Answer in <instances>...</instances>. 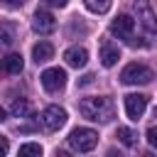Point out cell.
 <instances>
[{
  "instance_id": "cell-19",
  "label": "cell",
  "mask_w": 157,
  "mask_h": 157,
  "mask_svg": "<svg viewBox=\"0 0 157 157\" xmlns=\"http://www.w3.org/2000/svg\"><path fill=\"white\" fill-rule=\"evenodd\" d=\"M147 142H150L152 147H157V125L147 128Z\"/></svg>"
},
{
  "instance_id": "cell-18",
  "label": "cell",
  "mask_w": 157,
  "mask_h": 157,
  "mask_svg": "<svg viewBox=\"0 0 157 157\" xmlns=\"http://www.w3.org/2000/svg\"><path fill=\"white\" fill-rule=\"evenodd\" d=\"M20 155H22V157H27V155H42V145H37V142H25V145H20Z\"/></svg>"
},
{
  "instance_id": "cell-25",
  "label": "cell",
  "mask_w": 157,
  "mask_h": 157,
  "mask_svg": "<svg viewBox=\"0 0 157 157\" xmlns=\"http://www.w3.org/2000/svg\"><path fill=\"white\" fill-rule=\"evenodd\" d=\"M155 115H157V108H155Z\"/></svg>"
},
{
  "instance_id": "cell-9",
  "label": "cell",
  "mask_w": 157,
  "mask_h": 157,
  "mask_svg": "<svg viewBox=\"0 0 157 157\" xmlns=\"http://www.w3.org/2000/svg\"><path fill=\"white\" fill-rule=\"evenodd\" d=\"M145 108H147V96H142V93L125 96V113H128L130 120H140L142 113H145Z\"/></svg>"
},
{
  "instance_id": "cell-13",
  "label": "cell",
  "mask_w": 157,
  "mask_h": 157,
  "mask_svg": "<svg viewBox=\"0 0 157 157\" xmlns=\"http://www.w3.org/2000/svg\"><path fill=\"white\" fill-rule=\"evenodd\" d=\"M52 56H54V47H52L49 42H39V44L32 47V59H34L37 64H44V61H49Z\"/></svg>"
},
{
  "instance_id": "cell-11",
  "label": "cell",
  "mask_w": 157,
  "mask_h": 157,
  "mask_svg": "<svg viewBox=\"0 0 157 157\" xmlns=\"http://www.w3.org/2000/svg\"><path fill=\"white\" fill-rule=\"evenodd\" d=\"M64 59H66V64H69V66L81 69V66H86V61H88V52H86L83 47L74 44V47H69V49L64 52Z\"/></svg>"
},
{
  "instance_id": "cell-17",
  "label": "cell",
  "mask_w": 157,
  "mask_h": 157,
  "mask_svg": "<svg viewBox=\"0 0 157 157\" xmlns=\"http://www.w3.org/2000/svg\"><path fill=\"white\" fill-rule=\"evenodd\" d=\"M10 113H12L15 118H27V115L32 113V105H29L25 98H20V101H15V103L10 105Z\"/></svg>"
},
{
  "instance_id": "cell-24",
  "label": "cell",
  "mask_w": 157,
  "mask_h": 157,
  "mask_svg": "<svg viewBox=\"0 0 157 157\" xmlns=\"http://www.w3.org/2000/svg\"><path fill=\"white\" fill-rule=\"evenodd\" d=\"M2 120H5V110L0 108V123H2Z\"/></svg>"
},
{
  "instance_id": "cell-6",
  "label": "cell",
  "mask_w": 157,
  "mask_h": 157,
  "mask_svg": "<svg viewBox=\"0 0 157 157\" xmlns=\"http://www.w3.org/2000/svg\"><path fill=\"white\" fill-rule=\"evenodd\" d=\"M132 32H135V20L130 15H118L113 22H110V34H115L118 39L123 42H132Z\"/></svg>"
},
{
  "instance_id": "cell-20",
  "label": "cell",
  "mask_w": 157,
  "mask_h": 157,
  "mask_svg": "<svg viewBox=\"0 0 157 157\" xmlns=\"http://www.w3.org/2000/svg\"><path fill=\"white\" fill-rule=\"evenodd\" d=\"M0 2H2L7 10H17V7H22V5H25V0H0Z\"/></svg>"
},
{
  "instance_id": "cell-1",
  "label": "cell",
  "mask_w": 157,
  "mask_h": 157,
  "mask_svg": "<svg viewBox=\"0 0 157 157\" xmlns=\"http://www.w3.org/2000/svg\"><path fill=\"white\" fill-rule=\"evenodd\" d=\"M78 110L86 120L93 123H108L113 118V101L108 96H91V98H81Z\"/></svg>"
},
{
  "instance_id": "cell-16",
  "label": "cell",
  "mask_w": 157,
  "mask_h": 157,
  "mask_svg": "<svg viewBox=\"0 0 157 157\" xmlns=\"http://www.w3.org/2000/svg\"><path fill=\"white\" fill-rule=\"evenodd\" d=\"M83 5H86V10H88V12L103 15V12H108V10H110L113 0H83Z\"/></svg>"
},
{
  "instance_id": "cell-21",
  "label": "cell",
  "mask_w": 157,
  "mask_h": 157,
  "mask_svg": "<svg viewBox=\"0 0 157 157\" xmlns=\"http://www.w3.org/2000/svg\"><path fill=\"white\" fill-rule=\"evenodd\" d=\"M7 150H10L7 137H5V135H0V157H2V155H7Z\"/></svg>"
},
{
  "instance_id": "cell-12",
  "label": "cell",
  "mask_w": 157,
  "mask_h": 157,
  "mask_svg": "<svg viewBox=\"0 0 157 157\" xmlns=\"http://www.w3.org/2000/svg\"><path fill=\"white\" fill-rule=\"evenodd\" d=\"M25 69V61H22V54H7L0 59V71L2 74H20Z\"/></svg>"
},
{
  "instance_id": "cell-4",
  "label": "cell",
  "mask_w": 157,
  "mask_h": 157,
  "mask_svg": "<svg viewBox=\"0 0 157 157\" xmlns=\"http://www.w3.org/2000/svg\"><path fill=\"white\" fill-rule=\"evenodd\" d=\"M39 81H42V88H44V91L56 93V91H61V88L66 86V71L59 69V66H54V69H44L42 76H39Z\"/></svg>"
},
{
  "instance_id": "cell-7",
  "label": "cell",
  "mask_w": 157,
  "mask_h": 157,
  "mask_svg": "<svg viewBox=\"0 0 157 157\" xmlns=\"http://www.w3.org/2000/svg\"><path fill=\"white\" fill-rule=\"evenodd\" d=\"M135 15H137V22H140L150 34L157 32V17H155V12H152V7H150L147 0H135Z\"/></svg>"
},
{
  "instance_id": "cell-23",
  "label": "cell",
  "mask_w": 157,
  "mask_h": 157,
  "mask_svg": "<svg viewBox=\"0 0 157 157\" xmlns=\"http://www.w3.org/2000/svg\"><path fill=\"white\" fill-rule=\"evenodd\" d=\"M47 2H49V5H54V7H64L69 0H47Z\"/></svg>"
},
{
  "instance_id": "cell-10",
  "label": "cell",
  "mask_w": 157,
  "mask_h": 157,
  "mask_svg": "<svg viewBox=\"0 0 157 157\" xmlns=\"http://www.w3.org/2000/svg\"><path fill=\"white\" fill-rule=\"evenodd\" d=\"M118 59H120V49L110 39H101V64L105 69H110V66L118 64Z\"/></svg>"
},
{
  "instance_id": "cell-8",
  "label": "cell",
  "mask_w": 157,
  "mask_h": 157,
  "mask_svg": "<svg viewBox=\"0 0 157 157\" xmlns=\"http://www.w3.org/2000/svg\"><path fill=\"white\" fill-rule=\"evenodd\" d=\"M32 29H34L37 34H52V32L56 29V20H54V15L47 12V10H37L34 17H32Z\"/></svg>"
},
{
  "instance_id": "cell-22",
  "label": "cell",
  "mask_w": 157,
  "mask_h": 157,
  "mask_svg": "<svg viewBox=\"0 0 157 157\" xmlns=\"http://www.w3.org/2000/svg\"><path fill=\"white\" fill-rule=\"evenodd\" d=\"M91 81H93V74H86V76H83V78L78 81V86H88Z\"/></svg>"
},
{
  "instance_id": "cell-15",
  "label": "cell",
  "mask_w": 157,
  "mask_h": 157,
  "mask_svg": "<svg viewBox=\"0 0 157 157\" xmlns=\"http://www.w3.org/2000/svg\"><path fill=\"white\" fill-rule=\"evenodd\" d=\"M115 137H118L125 147H135V145H137V132H135V130H130V128H118Z\"/></svg>"
},
{
  "instance_id": "cell-2",
  "label": "cell",
  "mask_w": 157,
  "mask_h": 157,
  "mask_svg": "<svg viewBox=\"0 0 157 157\" xmlns=\"http://www.w3.org/2000/svg\"><path fill=\"white\" fill-rule=\"evenodd\" d=\"M69 147L76 150V152H91L96 145H98V132L91 130V128H76L69 132Z\"/></svg>"
},
{
  "instance_id": "cell-14",
  "label": "cell",
  "mask_w": 157,
  "mask_h": 157,
  "mask_svg": "<svg viewBox=\"0 0 157 157\" xmlns=\"http://www.w3.org/2000/svg\"><path fill=\"white\" fill-rule=\"evenodd\" d=\"M17 39V29H15V25H10V22H5V25H0V47H12V42Z\"/></svg>"
},
{
  "instance_id": "cell-5",
  "label": "cell",
  "mask_w": 157,
  "mask_h": 157,
  "mask_svg": "<svg viewBox=\"0 0 157 157\" xmlns=\"http://www.w3.org/2000/svg\"><path fill=\"white\" fill-rule=\"evenodd\" d=\"M39 120H42L44 130L56 132V130H59V128H64V123H66V110H64V108H59V105H47V108L42 110Z\"/></svg>"
},
{
  "instance_id": "cell-3",
  "label": "cell",
  "mask_w": 157,
  "mask_h": 157,
  "mask_svg": "<svg viewBox=\"0 0 157 157\" xmlns=\"http://www.w3.org/2000/svg\"><path fill=\"white\" fill-rule=\"evenodd\" d=\"M155 78V74H152V69H147L145 64H137V61H132V64H128L123 71H120V81L125 83V86H137V83H150Z\"/></svg>"
}]
</instances>
